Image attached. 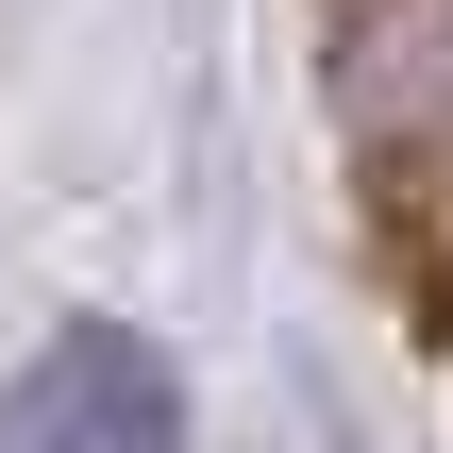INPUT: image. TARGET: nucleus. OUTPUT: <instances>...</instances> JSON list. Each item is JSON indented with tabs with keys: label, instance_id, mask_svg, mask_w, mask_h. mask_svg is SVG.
I'll return each mask as SVG.
<instances>
[{
	"label": "nucleus",
	"instance_id": "1",
	"mask_svg": "<svg viewBox=\"0 0 453 453\" xmlns=\"http://www.w3.org/2000/svg\"><path fill=\"white\" fill-rule=\"evenodd\" d=\"M0 453H185V370L118 319H67L0 387Z\"/></svg>",
	"mask_w": 453,
	"mask_h": 453
},
{
	"label": "nucleus",
	"instance_id": "2",
	"mask_svg": "<svg viewBox=\"0 0 453 453\" xmlns=\"http://www.w3.org/2000/svg\"><path fill=\"white\" fill-rule=\"evenodd\" d=\"M319 84L370 168H453V0H336Z\"/></svg>",
	"mask_w": 453,
	"mask_h": 453
}]
</instances>
